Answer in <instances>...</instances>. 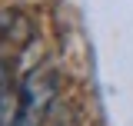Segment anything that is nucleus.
Masks as SVG:
<instances>
[{
	"instance_id": "nucleus-1",
	"label": "nucleus",
	"mask_w": 133,
	"mask_h": 126,
	"mask_svg": "<svg viewBox=\"0 0 133 126\" xmlns=\"http://www.w3.org/2000/svg\"><path fill=\"white\" fill-rule=\"evenodd\" d=\"M17 126H40L57 100V73L53 70H30L17 86Z\"/></svg>"
},
{
	"instance_id": "nucleus-3",
	"label": "nucleus",
	"mask_w": 133,
	"mask_h": 126,
	"mask_svg": "<svg viewBox=\"0 0 133 126\" xmlns=\"http://www.w3.org/2000/svg\"><path fill=\"white\" fill-rule=\"evenodd\" d=\"M3 86H10V60L3 57V50H0V90Z\"/></svg>"
},
{
	"instance_id": "nucleus-2",
	"label": "nucleus",
	"mask_w": 133,
	"mask_h": 126,
	"mask_svg": "<svg viewBox=\"0 0 133 126\" xmlns=\"http://www.w3.org/2000/svg\"><path fill=\"white\" fill-rule=\"evenodd\" d=\"M30 40H33L30 17L20 13V10H0V43H3V47L23 50Z\"/></svg>"
}]
</instances>
